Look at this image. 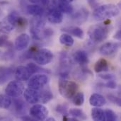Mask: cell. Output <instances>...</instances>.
I'll list each match as a JSON object with an SVG mask.
<instances>
[{"label":"cell","mask_w":121,"mask_h":121,"mask_svg":"<svg viewBox=\"0 0 121 121\" xmlns=\"http://www.w3.org/2000/svg\"><path fill=\"white\" fill-rule=\"evenodd\" d=\"M23 91L24 85L21 82L18 80L10 82L5 89L6 94L13 98H17L21 96L23 94Z\"/></svg>","instance_id":"8"},{"label":"cell","mask_w":121,"mask_h":121,"mask_svg":"<svg viewBox=\"0 0 121 121\" xmlns=\"http://www.w3.org/2000/svg\"><path fill=\"white\" fill-rule=\"evenodd\" d=\"M99 77L104 80H111V79H114L116 78L115 75L112 74H100Z\"/></svg>","instance_id":"39"},{"label":"cell","mask_w":121,"mask_h":121,"mask_svg":"<svg viewBox=\"0 0 121 121\" xmlns=\"http://www.w3.org/2000/svg\"><path fill=\"white\" fill-rule=\"evenodd\" d=\"M10 47L11 43L8 40V37L6 35H1L0 36V47Z\"/></svg>","instance_id":"37"},{"label":"cell","mask_w":121,"mask_h":121,"mask_svg":"<svg viewBox=\"0 0 121 121\" xmlns=\"http://www.w3.org/2000/svg\"><path fill=\"white\" fill-rule=\"evenodd\" d=\"M92 76V72L86 67H82L80 69H78L74 73V77L77 80L80 82H84Z\"/></svg>","instance_id":"16"},{"label":"cell","mask_w":121,"mask_h":121,"mask_svg":"<svg viewBox=\"0 0 121 121\" xmlns=\"http://www.w3.org/2000/svg\"><path fill=\"white\" fill-rule=\"evenodd\" d=\"M91 117L95 121H105V113L100 107H95L91 110Z\"/></svg>","instance_id":"25"},{"label":"cell","mask_w":121,"mask_h":121,"mask_svg":"<svg viewBox=\"0 0 121 121\" xmlns=\"http://www.w3.org/2000/svg\"><path fill=\"white\" fill-rule=\"evenodd\" d=\"M27 67H28V69L31 72L32 74H41V73H50V71L46 70L45 69H43V68L40 67L39 66H38L36 64H34V63H32V62L28 63L27 65Z\"/></svg>","instance_id":"30"},{"label":"cell","mask_w":121,"mask_h":121,"mask_svg":"<svg viewBox=\"0 0 121 121\" xmlns=\"http://www.w3.org/2000/svg\"><path fill=\"white\" fill-rule=\"evenodd\" d=\"M13 105L14 111L17 113L23 115L26 113L27 109H28V106L26 104V102L21 99H19L18 97H17V99L13 101Z\"/></svg>","instance_id":"18"},{"label":"cell","mask_w":121,"mask_h":121,"mask_svg":"<svg viewBox=\"0 0 121 121\" xmlns=\"http://www.w3.org/2000/svg\"><path fill=\"white\" fill-rule=\"evenodd\" d=\"M49 82L48 77L45 74H38L28 79V86L35 90H40L45 87Z\"/></svg>","instance_id":"7"},{"label":"cell","mask_w":121,"mask_h":121,"mask_svg":"<svg viewBox=\"0 0 121 121\" xmlns=\"http://www.w3.org/2000/svg\"><path fill=\"white\" fill-rule=\"evenodd\" d=\"M72 103L77 106H81L84 102V94L83 92H77L72 98Z\"/></svg>","instance_id":"31"},{"label":"cell","mask_w":121,"mask_h":121,"mask_svg":"<svg viewBox=\"0 0 121 121\" xmlns=\"http://www.w3.org/2000/svg\"><path fill=\"white\" fill-rule=\"evenodd\" d=\"M12 104V100L8 95L1 94L0 95V108L8 109Z\"/></svg>","instance_id":"29"},{"label":"cell","mask_w":121,"mask_h":121,"mask_svg":"<svg viewBox=\"0 0 121 121\" xmlns=\"http://www.w3.org/2000/svg\"><path fill=\"white\" fill-rule=\"evenodd\" d=\"M60 42L62 45L67 47H72L74 45L73 38L68 33H63L60 37Z\"/></svg>","instance_id":"27"},{"label":"cell","mask_w":121,"mask_h":121,"mask_svg":"<svg viewBox=\"0 0 121 121\" xmlns=\"http://www.w3.org/2000/svg\"><path fill=\"white\" fill-rule=\"evenodd\" d=\"M40 2L45 6H48L50 3V0H40Z\"/></svg>","instance_id":"43"},{"label":"cell","mask_w":121,"mask_h":121,"mask_svg":"<svg viewBox=\"0 0 121 121\" xmlns=\"http://www.w3.org/2000/svg\"><path fill=\"white\" fill-rule=\"evenodd\" d=\"M29 43L30 36L26 33H22L16 38L14 42V46L16 50L22 51L28 46Z\"/></svg>","instance_id":"14"},{"label":"cell","mask_w":121,"mask_h":121,"mask_svg":"<svg viewBox=\"0 0 121 121\" xmlns=\"http://www.w3.org/2000/svg\"><path fill=\"white\" fill-rule=\"evenodd\" d=\"M89 4L91 7H97L98 6V2L97 0H87Z\"/></svg>","instance_id":"40"},{"label":"cell","mask_w":121,"mask_h":121,"mask_svg":"<svg viewBox=\"0 0 121 121\" xmlns=\"http://www.w3.org/2000/svg\"><path fill=\"white\" fill-rule=\"evenodd\" d=\"M1 117H0V120H1Z\"/></svg>","instance_id":"48"},{"label":"cell","mask_w":121,"mask_h":121,"mask_svg":"<svg viewBox=\"0 0 121 121\" xmlns=\"http://www.w3.org/2000/svg\"><path fill=\"white\" fill-rule=\"evenodd\" d=\"M20 119H21V120H22V121H35V119H34L33 117H31V116H23V117H21V118H20Z\"/></svg>","instance_id":"41"},{"label":"cell","mask_w":121,"mask_h":121,"mask_svg":"<svg viewBox=\"0 0 121 121\" xmlns=\"http://www.w3.org/2000/svg\"><path fill=\"white\" fill-rule=\"evenodd\" d=\"M45 120L48 121H55V119L54 118H52V117H50V118H47Z\"/></svg>","instance_id":"44"},{"label":"cell","mask_w":121,"mask_h":121,"mask_svg":"<svg viewBox=\"0 0 121 121\" xmlns=\"http://www.w3.org/2000/svg\"><path fill=\"white\" fill-rule=\"evenodd\" d=\"M40 91V103L41 104H47L50 101L53 99V94L51 90L49 88H43Z\"/></svg>","instance_id":"24"},{"label":"cell","mask_w":121,"mask_h":121,"mask_svg":"<svg viewBox=\"0 0 121 121\" xmlns=\"http://www.w3.org/2000/svg\"><path fill=\"white\" fill-rule=\"evenodd\" d=\"M73 60L75 62L80 65H85L89 62L88 54L84 50H77L73 55Z\"/></svg>","instance_id":"17"},{"label":"cell","mask_w":121,"mask_h":121,"mask_svg":"<svg viewBox=\"0 0 121 121\" xmlns=\"http://www.w3.org/2000/svg\"><path fill=\"white\" fill-rule=\"evenodd\" d=\"M54 33V31L52 28H45L43 30V32H42V38L43 39V38H48L49 37H51Z\"/></svg>","instance_id":"36"},{"label":"cell","mask_w":121,"mask_h":121,"mask_svg":"<svg viewBox=\"0 0 121 121\" xmlns=\"http://www.w3.org/2000/svg\"><path fill=\"white\" fill-rule=\"evenodd\" d=\"M62 31L65 32L66 33H68L69 35H74L76 38H78L79 39H82L84 35V33L82 28L77 26H68L63 28L62 29Z\"/></svg>","instance_id":"22"},{"label":"cell","mask_w":121,"mask_h":121,"mask_svg":"<svg viewBox=\"0 0 121 121\" xmlns=\"http://www.w3.org/2000/svg\"><path fill=\"white\" fill-rule=\"evenodd\" d=\"M109 33V28L107 26L96 24L89 28L88 35L92 43H101L107 38Z\"/></svg>","instance_id":"2"},{"label":"cell","mask_w":121,"mask_h":121,"mask_svg":"<svg viewBox=\"0 0 121 121\" xmlns=\"http://www.w3.org/2000/svg\"><path fill=\"white\" fill-rule=\"evenodd\" d=\"M105 86H106V87L111 89H115L117 88V84L114 81V79L108 80V82L105 84Z\"/></svg>","instance_id":"38"},{"label":"cell","mask_w":121,"mask_h":121,"mask_svg":"<svg viewBox=\"0 0 121 121\" xmlns=\"http://www.w3.org/2000/svg\"><path fill=\"white\" fill-rule=\"evenodd\" d=\"M108 99L111 102H112V103H113L114 104L117 105L118 106H121V99H120L119 97H118V96L113 95V94H108Z\"/></svg>","instance_id":"35"},{"label":"cell","mask_w":121,"mask_h":121,"mask_svg":"<svg viewBox=\"0 0 121 121\" xmlns=\"http://www.w3.org/2000/svg\"><path fill=\"white\" fill-rule=\"evenodd\" d=\"M28 24V21L25 18H23L18 15L16 21V27L18 28H25Z\"/></svg>","instance_id":"34"},{"label":"cell","mask_w":121,"mask_h":121,"mask_svg":"<svg viewBox=\"0 0 121 121\" xmlns=\"http://www.w3.org/2000/svg\"><path fill=\"white\" fill-rule=\"evenodd\" d=\"M105 113V121H116L118 120V116L116 113L111 109H106L104 111Z\"/></svg>","instance_id":"32"},{"label":"cell","mask_w":121,"mask_h":121,"mask_svg":"<svg viewBox=\"0 0 121 121\" xmlns=\"http://www.w3.org/2000/svg\"><path fill=\"white\" fill-rule=\"evenodd\" d=\"M26 11L28 14L33 16H43L45 13L43 7L35 4L27 5L26 7Z\"/></svg>","instance_id":"20"},{"label":"cell","mask_w":121,"mask_h":121,"mask_svg":"<svg viewBox=\"0 0 121 121\" xmlns=\"http://www.w3.org/2000/svg\"><path fill=\"white\" fill-rule=\"evenodd\" d=\"M18 14L13 11L9 13L6 17L0 21V33L8 34L12 32L16 27V21Z\"/></svg>","instance_id":"5"},{"label":"cell","mask_w":121,"mask_h":121,"mask_svg":"<svg viewBox=\"0 0 121 121\" xmlns=\"http://www.w3.org/2000/svg\"><path fill=\"white\" fill-rule=\"evenodd\" d=\"M45 26V20L43 16H33L30 22V30L33 38L42 40V32Z\"/></svg>","instance_id":"4"},{"label":"cell","mask_w":121,"mask_h":121,"mask_svg":"<svg viewBox=\"0 0 121 121\" xmlns=\"http://www.w3.org/2000/svg\"><path fill=\"white\" fill-rule=\"evenodd\" d=\"M57 8L62 13H72L73 12V7L69 2H66L63 1H58Z\"/></svg>","instance_id":"26"},{"label":"cell","mask_w":121,"mask_h":121,"mask_svg":"<svg viewBox=\"0 0 121 121\" xmlns=\"http://www.w3.org/2000/svg\"><path fill=\"white\" fill-rule=\"evenodd\" d=\"M23 96L26 101L30 104H35L40 103V91L28 88L23 91Z\"/></svg>","instance_id":"10"},{"label":"cell","mask_w":121,"mask_h":121,"mask_svg":"<svg viewBox=\"0 0 121 121\" xmlns=\"http://www.w3.org/2000/svg\"><path fill=\"white\" fill-rule=\"evenodd\" d=\"M58 89L60 94L65 99H72L78 91L79 85L72 82L69 81L67 79L60 78L58 83Z\"/></svg>","instance_id":"3"},{"label":"cell","mask_w":121,"mask_h":121,"mask_svg":"<svg viewBox=\"0 0 121 121\" xmlns=\"http://www.w3.org/2000/svg\"><path fill=\"white\" fill-rule=\"evenodd\" d=\"M94 71L96 73L106 72L109 71V64L108 61L104 58L99 60L94 65Z\"/></svg>","instance_id":"23"},{"label":"cell","mask_w":121,"mask_h":121,"mask_svg":"<svg viewBox=\"0 0 121 121\" xmlns=\"http://www.w3.org/2000/svg\"><path fill=\"white\" fill-rule=\"evenodd\" d=\"M119 13V9L116 5L107 4L97 6L93 12V16L96 21H104L115 17Z\"/></svg>","instance_id":"1"},{"label":"cell","mask_w":121,"mask_h":121,"mask_svg":"<svg viewBox=\"0 0 121 121\" xmlns=\"http://www.w3.org/2000/svg\"><path fill=\"white\" fill-rule=\"evenodd\" d=\"M89 103L94 107H101L106 104V100L104 96L99 94H93L89 98Z\"/></svg>","instance_id":"19"},{"label":"cell","mask_w":121,"mask_h":121,"mask_svg":"<svg viewBox=\"0 0 121 121\" xmlns=\"http://www.w3.org/2000/svg\"><path fill=\"white\" fill-rule=\"evenodd\" d=\"M1 50H0V55H1Z\"/></svg>","instance_id":"47"},{"label":"cell","mask_w":121,"mask_h":121,"mask_svg":"<svg viewBox=\"0 0 121 121\" xmlns=\"http://www.w3.org/2000/svg\"><path fill=\"white\" fill-rule=\"evenodd\" d=\"M89 11L86 8H81L72 15V21L77 24H82L86 21L89 17Z\"/></svg>","instance_id":"15"},{"label":"cell","mask_w":121,"mask_h":121,"mask_svg":"<svg viewBox=\"0 0 121 121\" xmlns=\"http://www.w3.org/2000/svg\"><path fill=\"white\" fill-rule=\"evenodd\" d=\"M55 111L57 113L62 114L64 116H67V114H68V106L66 104H58L55 108Z\"/></svg>","instance_id":"33"},{"label":"cell","mask_w":121,"mask_h":121,"mask_svg":"<svg viewBox=\"0 0 121 121\" xmlns=\"http://www.w3.org/2000/svg\"><path fill=\"white\" fill-rule=\"evenodd\" d=\"M28 1H30V2H32L33 4H36V3L40 2V0H28Z\"/></svg>","instance_id":"45"},{"label":"cell","mask_w":121,"mask_h":121,"mask_svg":"<svg viewBox=\"0 0 121 121\" xmlns=\"http://www.w3.org/2000/svg\"><path fill=\"white\" fill-rule=\"evenodd\" d=\"M120 44L116 42H108L104 44L99 49V52L101 55L109 56L115 54L119 49Z\"/></svg>","instance_id":"12"},{"label":"cell","mask_w":121,"mask_h":121,"mask_svg":"<svg viewBox=\"0 0 121 121\" xmlns=\"http://www.w3.org/2000/svg\"><path fill=\"white\" fill-rule=\"evenodd\" d=\"M32 73L27 66H18L15 70V77L20 82L27 81L32 76Z\"/></svg>","instance_id":"13"},{"label":"cell","mask_w":121,"mask_h":121,"mask_svg":"<svg viewBox=\"0 0 121 121\" xmlns=\"http://www.w3.org/2000/svg\"><path fill=\"white\" fill-rule=\"evenodd\" d=\"M113 38H114L115 39H117V40H121V30H118L116 32V33L114 35Z\"/></svg>","instance_id":"42"},{"label":"cell","mask_w":121,"mask_h":121,"mask_svg":"<svg viewBox=\"0 0 121 121\" xmlns=\"http://www.w3.org/2000/svg\"><path fill=\"white\" fill-rule=\"evenodd\" d=\"M30 115L35 120L44 121L48 116V110L45 106L35 104L30 108Z\"/></svg>","instance_id":"9"},{"label":"cell","mask_w":121,"mask_h":121,"mask_svg":"<svg viewBox=\"0 0 121 121\" xmlns=\"http://www.w3.org/2000/svg\"><path fill=\"white\" fill-rule=\"evenodd\" d=\"M13 69L10 67L0 66V84H5L13 75Z\"/></svg>","instance_id":"21"},{"label":"cell","mask_w":121,"mask_h":121,"mask_svg":"<svg viewBox=\"0 0 121 121\" xmlns=\"http://www.w3.org/2000/svg\"><path fill=\"white\" fill-rule=\"evenodd\" d=\"M69 113L72 117L76 118L77 119H81V120H86L87 116L86 113L79 108H71L69 111Z\"/></svg>","instance_id":"28"},{"label":"cell","mask_w":121,"mask_h":121,"mask_svg":"<svg viewBox=\"0 0 121 121\" xmlns=\"http://www.w3.org/2000/svg\"><path fill=\"white\" fill-rule=\"evenodd\" d=\"M47 18L51 23L58 24L62 22L63 14L57 7H52L48 11Z\"/></svg>","instance_id":"11"},{"label":"cell","mask_w":121,"mask_h":121,"mask_svg":"<svg viewBox=\"0 0 121 121\" xmlns=\"http://www.w3.org/2000/svg\"><path fill=\"white\" fill-rule=\"evenodd\" d=\"M57 1H66V2L71 3V2H72V1H73L74 0H57Z\"/></svg>","instance_id":"46"},{"label":"cell","mask_w":121,"mask_h":121,"mask_svg":"<svg viewBox=\"0 0 121 121\" xmlns=\"http://www.w3.org/2000/svg\"><path fill=\"white\" fill-rule=\"evenodd\" d=\"M33 60L39 65H46L50 63L54 57L51 50L47 48H42L36 50L33 55Z\"/></svg>","instance_id":"6"}]
</instances>
